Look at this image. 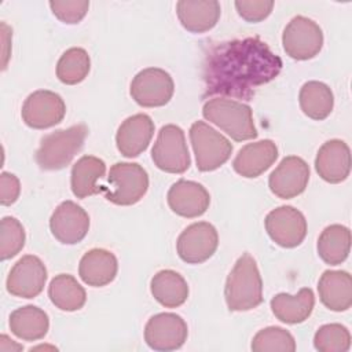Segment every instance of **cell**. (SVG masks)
<instances>
[{
	"instance_id": "cell-1",
	"label": "cell",
	"mask_w": 352,
	"mask_h": 352,
	"mask_svg": "<svg viewBox=\"0 0 352 352\" xmlns=\"http://www.w3.org/2000/svg\"><path fill=\"white\" fill-rule=\"evenodd\" d=\"M282 66V59L260 37L212 43L202 63L204 98L252 100L256 89L278 77Z\"/></svg>"
},
{
	"instance_id": "cell-2",
	"label": "cell",
	"mask_w": 352,
	"mask_h": 352,
	"mask_svg": "<svg viewBox=\"0 0 352 352\" xmlns=\"http://www.w3.org/2000/svg\"><path fill=\"white\" fill-rule=\"evenodd\" d=\"M224 297L230 311H250L263 302L261 275L249 253H243L228 274Z\"/></svg>"
},
{
	"instance_id": "cell-3",
	"label": "cell",
	"mask_w": 352,
	"mask_h": 352,
	"mask_svg": "<svg viewBox=\"0 0 352 352\" xmlns=\"http://www.w3.org/2000/svg\"><path fill=\"white\" fill-rule=\"evenodd\" d=\"M202 116L235 142L256 139L258 135L253 122L252 109L242 102L227 98L209 99L202 107Z\"/></svg>"
},
{
	"instance_id": "cell-4",
	"label": "cell",
	"mask_w": 352,
	"mask_h": 352,
	"mask_svg": "<svg viewBox=\"0 0 352 352\" xmlns=\"http://www.w3.org/2000/svg\"><path fill=\"white\" fill-rule=\"evenodd\" d=\"M88 126L85 124L58 129L41 139L36 151V162L44 170H59L66 168L82 148Z\"/></svg>"
},
{
	"instance_id": "cell-5",
	"label": "cell",
	"mask_w": 352,
	"mask_h": 352,
	"mask_svg": "<svg viewBox=\"0 0 352 352\" xmlns=\"http://www.w3.org/2000/svg\"><path fill=\"white\" fill-rule=\"evenodd\" d=\"M107 182L111 190L103 186L107 201L129 206L139 202L148 190V175L146 169L136 162H117L110 168Z\"/></svg>"
},
{
	"instance_id": "cell-6",
	"label": "cell",
	"mask_w": 352,
	"mask_h": 352,
	"mask_svg": "<svg viewBox=\"0 0 352 352\" xmlns=\"http://www.w3.org/2000/svg\"><path fill=\"white\" fill-rule=\"evenodd\" d=\"M190 140L201 172L216 170L231 157V142L205 121H195L191 125Z\"/></svg>"
},
{
	"instance_id": "cell-7",
	"label": "cell",
	"mask_w": 352,
	"mask_h": 352,
	"mask_svg": "<svg viewBox=\"0 0 352 352\" xmlns=\"http://www.w3.org/2000/svg\"><path fill=\"white\" fill-rule=\"evenodd\" d=\"M154 165L168 173H183L191 165L184 132L175 124L164 125L151 150Z\"/></svg>"
},
{
	"instance_id": "cell-8",
	"label": "cell",
	"mask_w": 352,
	"mask_h": 352,
	"mask_svg": "<svg viewBox=\"0 0 352 352\" xmlns=\"http://www.w3.org/2000/svg\"><path fill=\"white\" fill-rule=\"evenodd\" d=\"M285 52L297 60L315 58L323 47V32L320 26L302 15L294 16L282 34Z\"/></svg>"
},
{
	"instance_id": "cell-9",
	"label": "cell",
	"mask_w": 352,
	"mask_h": 352,
	"mask_svg": "<svg viewBox=\"0 0 352 352\" xmlns=\"http://www.w3.org/2000/svg\"><path fill=\"white\" fill-rule=\"evenodd\" d=\"M175 84L168 72L160 67L140 70L132 80L129 94L142 107L165 106L173 96Z\"/></svg>"
},
{
	"instance_id": "cell-10",
	"label": "cell",
	"mask_w": 352,
	"mask_h": 352,
	"mask_svg": "<svg viewBox=\"0 0 352 352\" xmlns=\"http://www.w3.org/2000/svg\"><path fill=\"white\" fill-rule=\"evenodd\" d=\"M219 245L214 226L208 221H197L186 227L176 242L179 257L187 264H201L210 258Z\"/></svg>"
},
{
	"instance_id": "cell-11",
	"label": "cell",
	"mask_w": 352,
	"mask_h": 352,
	"mask_svg": "<svg viewBox=\"0 0 352 352\" xmlns=\"http://www.w3.org/2000/svg\"><path fill=\"white\" fill-rule=\"evenodd\" d=\"M66 114V104L60 95L48 89L32 92L23 102L21 116L33 129H47L59 124Z\"/></svg>"
},
{
	"instance_id": "cell-12",
	"label": "cell",
	"mask_w": 352,
	"mask_h": 352,
	"mask_svg": "<svg viewBox=\"0 0 352 352\" xmlns=\"http://www.w3.org/2000/svg\"><path fill=\"white\" fill-rule=\"evenodd\" d=\"M188 336L187 323L180 315L161 312L151 316L144 327V341L154 351H175L183 346Z\"/></svg>"
},
{
	"instance_id": "cell-13",
	"label": "cell",
	"mask_w": 352,
	"mask_h": 352,
	"mask_svg": "<svg viewBox=\"0 0 352 352\" xmlns=\"http://www.w3.org/2000/svg\"><path fill=\"white\" fill-rule=\"evenodd\" d=\"M270 238L282 248L298 246L307 235V220L304 214L289 205L271 210L264 220Z\"/></svg>"
},
{
	"instance_id": "cell-14",
	"label": "cell",
	"mask_w": 352,
	"mask_h": 352,
	"mask_svg": "<svg viewBox=\"0 0 352 352\" xmlns=\"http://www.w3.org/2000/svg\"><path fill=\"white\" fill-rule=\"evenodd\" d=\"M47 282V268L44 263L33 254L21 257L11 268L6 287L7 292L21 298L37 297Z\"/></svg>"
},
{
	"instance_id": "cell-15",
	"label": "cell",
	"mask_w": 352,
	"mask_h": 352,
	"mask_svg": "<svg viewBox=\"0 0 352 352\" xmlns=\"http://www.w3.org/2000/svg\"><path fill=\"white\" fill-rule=\"evenodd\" d=\"M308 180V164L297 155H289L285 157L271 172L268 177V186L272 194H275L278 198L290 199L304 192Z\"/></svg>"
},
{
	"instance_id": "cell-16",
	"label": "cell",
	"mask_w": 352,
	"mask_h": 352,
	"mask_svg": "<svg viewBox=\"0 0 352 352\" xmlns=\"http://www.w3.org/2000/svg\"><path fill=\"white\" fill-rule=\"evenodd\" d=\"M50 230L60 243L76 245L85 238L89 230V216L76 202L63 201L50 219Z\"/></svg>"
},
{
	"instance_id": "cell-17",
	"label": "cell",
	"mask_w": 352,
	"mask_h": 352,
	"mask_svg": "<svg viewBox=\"0 0 352 352\" xmlns=\"http://www.w3.org/2000/svg\"><path fill=\"white\" fill-rule=\"evenodd\" d=\"M166 199L173 213L187 219L202 216L210 204V195L201 183L184 179L170 186Z\"/></svg>"
},
{
	"instance_id": "cell-18",
	"label": "cell",
	"mask_w": 352,
	"mask_h": 352,
	"mask_svg": "<svg viewBox=\"0 0 352 352\" xmlns=\"http://www.w3.org/2000/svg\"><path fill=\"white\" fill-rule=\"evenodd\" d=\"M153 135L154 122L151 117L144 113L133 114L125 118L118 126L116 133V144L124 157L133 158L148 147Z\"/></svg>"
},
{
	"instance_id": "cell-19",
	"label": "cell",
	"mask_w": 352,
	"mask_h": 352,
	"mask_svg": "<svg viewBox=\"0 0 352 352\" xmlns=\"http://www.w3.org/2000/svg\"><path fill=\"white\" fill-rule=\"evenodd\" d=\"M318 175L327 183L344 182L351 172V151L348 144L340 139L327 140L320 146L315 158Z\"/></svg>"
},
{
	"instance_id": "cell-20",
	"label": "cell",
	"mask_w": 352,
	"mask_h": 352,
	"mask_svg": "<svg viewBox=\"0 0 352 352\" xmlns=\"http://www.w3.org/2000/svg\"><path fill=\"white\" fill-rule=\"evenodd\" d=\"M278 158V147L271 139H264L243 146L232 161L234 170L248 179L258 177Z\"/></svg>"
},
{
	"instance_id": "cell-21",
	"label": "cell",
	"mask_w": 352,
	"mask_h": 352,
	"mask_svg": "<svg viewBox=\"0 0 352 352\" xmlns=\"http://www.w3.org/2000/svg\"><path fill=\"white\" fill-rule=\"evenodd\" d=\"M118 261L114 253L102 248L88 250L80 260L78 275L81 280L92 287H102L114 280Z\"/></svg>"
},
{
	"instance_id": "cell-22",
	"label": "cell",
	"mask_w": 352,
	"mask_h": 352,
	"mask_svg": "<svg viewBox=\"0 0 352 352\" xmlns=\"http://www.w3.org/2000/svg\"><path fill=\"white\" fill-rule=\"evenodd\" d=\"M220 3L216 0H180L176 14L182 26L191 33H205L213 29L220 18Z\"/></svg>"
},
{
	"instance_id": "cell-23",
	"label": "cell",
	"mask_w": 352,
	"mask_h": 352,
	"mask_svg": "<svg viewBox=\"0 0 352 352\" xmlns=\"http://www.w3.org/2000/svg\"><path fill=\"white\" fill-rule=\"evenodd\" d=\"M322 304L330 311L342 312L352 305V278L346 271H324L318 282Z\"/></svg>"
},
{
	"instance_id": "cell-24",
	"label": "cell",
	"mask_w": 352,
	"mask_h": 352,
	"mask_svg": "<svg viewBox=\"0 0 352 352\" xmlns=\"http://www.w3.org/2000/svg\"><path fill=\"white\" fill-rule=\"evenodd\" d=\"M271 311L276 319L287 324L302 323L309 318L315 305L312 289L302 287L297 294L279 293L271 298Z\"/></svg>"
},
{
	"instance_id": "cell-25",
	"label": "cell",
	"mask_w": 352,
	"mask_h": 352,
	"mask_svg": "<svg viewBox=\"0 0 352 352\" xmlns=\"http://www.w3.org/2000/svg\"><path fill=\"white\" fill-rule=\"evenodd\" d=\"M106 173L103 160L94 155H84L72 168L70 186L77 198H88L94 194L103 192V186H98V180Z\"/></svg>"
},
{
	"instance_id": "cell-26",
	"label": "cell",
	"mask_w": 352,
	"mask_h": 352,
	"mask_svg": "<svg viewBox=\"0 0 352 352\" xmlns=\"http://www.w3.org/2000/svg\"><path fill=\"white\" fill-rule=\"evenodd\" d=\"M8 324L15 337L25 341H37L48 333L50 318L44 309L36 305H25L11 312Z\"/></svg>"
},
{
	"instance_id": "cell-27",
	"label": "cell",
	"mask_w": 352,
	"mask_h": 352,
	"mask_svg": "<svg viewBox=\"0 0 352 352\" xmlns=\"http://www.w3.org/2000/svg\"><path fill=\"white\" fill-rule=\"evenodd\" d=\"M153 297L165 308H177L188 297V286L184 278L173 270H161L150 283Z\"/></svg>"
},
{
	"instance_id": "cell-28",
	"label": "cell",
	"mask_w": 352,
	"mask_h": 352,
	"mask_svg": "<svg viewBox=\"0 0 352 352\" xmlns=\"http://www.w3.org/2000/svg\"><path fill=\"white\" fill-rule=\"evenodd\" d=\"M318 254L329 265L344 263L351 249V231L341 224L327 226L318 238Z\"/></svg>"
},
{
	"instance_id": "cell-29",
	"label": "cell",
	"mask_w": 352,
	"mask_h": 352,
	"mask_svg": "<svg viewBox=\"0 0 352 352\" xmlns=\"http://www.w3.org/2000/svg\"><path fill=\"white\" fill-rule=\"evenodd\" d=\"M302 113L316 121H322L330 116L334 106V96L329 85L320 81H307L298 95Z\"/></svg>"
},
{
	"instance_id": "cell-30",
	"label": "cell",
	"mask_w": 352,
	"mask_h": 352,
	"mask_svg": "<svg viewBox=\"0 0 352 352\" xmlns=\"http://www.w3.org/2000/svg\"><path fill=\"white\" fill-rule=\"evenodd\" d=\"M48 297L56 308L67 312L81 309L87 301L84 287L69 274H59L51 279Z\"/></svg>"
},
{
	"instance_id": "cell-31",
	"label": "cell",
	"mask_w": 352,
	"mask_h": 352,
	"mask_svg": "<svg viewBox=\"0 0 352 352\" xmlns=\"http://www.w3.org/2000/svg\"><path fill=\"white\" fill-rule=\"evenodd\" d=\"M91 69L88 52L81 47L66 50L56 63V77L66 85H76L85 80Z\"/></svg>"
},
{
	"instance_id": "cell-32",
	"label": "cell",
	"mask_w": 352,
	"mask_h": 352,
	"mask_svg": "<svg viewBox=\"0 0 352 352\" xmlns=\"http://www.w3.org/2000/svg\"><path fill=\"white\" fill-rule=\"evenodd\" d=\"M250 348L253 352H294L296 341L286 329L270 326L256 333Z\"/></svg>"
},
{
	"instance_id": "cell-33",
	"label": "cell",
	"mask_w": 352,
	"mask_h": 352,
	"mask_svg": "<svg viewBox=\"0 0 352 352\" xmlns=\"http://www.w3.org/2000/svg\"><path fill=\"white\" fill-rule=\"evenodd\" d=\"M314 346L319 352H346L351 346L349 330L341 323L323 324L314 336Z\"/></svg>"
},
{
	"instance_id": "cell-34",
	"label": "cell",
	"mask_w": 352,
	"mask_h": 352,
	"mask_svg": "<svg viewBox=\"0 0 352 352\" xmlns=\"http://www.w3.org/2000/svg\"><path fill=\"white\" fill-rule=\"evenodd\" d=\"M26 234L21 221L15 217L6 216L0 221V258L8 260L15 257L25 246Z\"/></svg>"
},
{
	"instance_id": "cell-35",
	"label": "cell",
	"mask_w": 352,
	"mask_h": 352,
	"mask_svg": "<svg viewBox=\"0 0 352 352\" xmlns=\"http://www.w3.org/2000/svg\"><path fill=\"white\" fill-rule=\"evenodd\" d=\"M50 7L52 14L63 23H78L89 8L88 0H51Z\"/></svg>"
},
{
	"instance_id": "cell-36",
	"label": "cell",
	"mask_w": 352,
	"mask_h": 352,
	"mask_svg": "<svg viewBox=\"0 0 352 352\" xmlns=\"http://www.w3.org/2000/svg\"><path fill=\"white\" fill-rule=\"evenodd\" d=\"M239 16L246 22L264 21L274 8L272 0H238L234 3Z\"/></svg>"
},
{
	"instance_id": "cell-37",
	"label": "cell",
	"mask_w": 352,
	"mask_h": 352,
	"mask_svg": "<svg viewBox=\"0 0 352 352\" xmlns=\"http://www.w3.org/2000/svg\"><path fill=\"white\" fill-rule=\"evenodd\" d=\"M21 192L19 179L10 172H1L0 175V202L4 206L12 205Z\"/></svg>"
}]
</instances>
